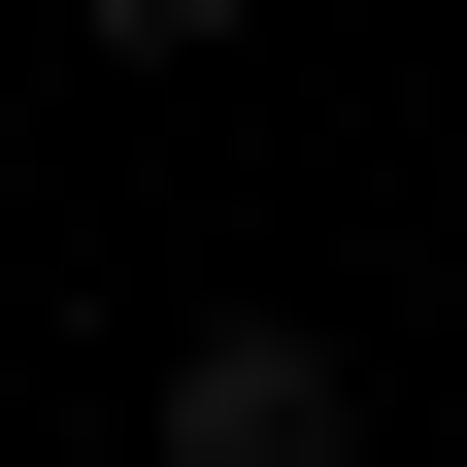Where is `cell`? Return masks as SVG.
Wrapping results in <instances>:
<instances>
[{"label":"cell","instance_id":"cell-1","mask_svg":"<svg viewBox=\"0 0 467 467\" xmlns=\"http://www.w3.org/2000/svg\"><path fill=\"white\" fill-rule=\"evenodd\" d=\"M167 467H368V368H334L301 301H201L167 334Z\"/></svg>","mask_w":467,"mask_h":467},{"label":"cell","instance_id":"cell-2","mask_svg":"<svg viewBox=\"0 0 467 467\" xmlns=\"http://www.w3.org/2000/svg\"><path fill=\"white\" fill-rule=\"evenodd\" d=\"M100 34H134V67H201V34H234V0H100Z\"/></svg>","mask_w":467,"mask_h":467}]
</instances>
